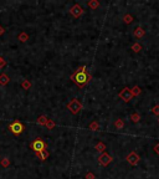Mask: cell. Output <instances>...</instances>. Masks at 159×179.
<instances>
[{
	"label": "cell",
	"mask_w": 159,
	"mask_h": 179,
	"mask_svg": "<svg viewBox=\"0 0 159 179\" xmlns=\"http://www.w3.org/2000/svg\"><path fill=\"white\" fill-rule=\"evenodd\" d=\"M92 76L87 72V69L86 66H81L75 74L71 75V80L77 85L80 88H83L88 82L91 81Z\"/></svg>",
	"instance_id": "1"
},
{
	"label": "cell",
	"mask_w": 159,
	"mask_h": 179,
	"mask_svg": "<svg viewBox=\"0 0 159 179\" xmlns=\"http://www.w3.org/2000/svg\"><path fill=\"white\" fill-rule=\"evenodd\" d=\"M30 148L32 149V151L35 153H40V152H42L45 151L46 148H47V143H46L45 141H42V138H36L35 141H32L30 143Z\"/></svg>",
	"instance_id": "2"
},
{
	"label": "cell",
	"mask_w": 159,
	"mask_h": 179,
	"mask_svg": "<svg viewBox=\"0 0 159 179\" xmlns=\"http://www.w3.org/2000/svg\"><path fill=\"white\" fill-rule=\"evenodd\" d=\"M8 128H9L10 132L13 133V134H15V136H19V134H21V133H22V131L25 129L24 124H22L20 121H17V119H16V121H14L13 123H10Z\"/></svg>",
	"instance_id": "3"
},
{
	"label": "cell",
	"mask_w": 159,
	"mask_h": 179,
	"mask_svg": "<svg viewBox=\"0 0 159 179\" xmlns=\"http://www.w3.org/2000/svg\"><path fill=\"white\" fill-rule=\"evenodd\" d=\"M67 108L70 110V112H71L72 115H77V113L82 110V105H81V102L77 98H72L67 103Z\"/></svg>",
	"instance_id": "4"
},
{
	"label": "cell",
	"mask_w": 159,
	"mask_h": 179,
	"mask_svg": "<svg viewBox=\"0 0 159 179\" xmlns=\"http://www.w3.org/2000/svg\"><path fill=\"white\" fill-rule=\"evenodd\" d=\"M118 96L122 101H124L126 103L128 102H131V101L133 100V93H132V90L129 88V87H124V88H122V91L118 93Z\"/></svg>",
	"instance_id": "5"
},
{
	"label": "cell",
	"mask_w": 159,
	"mask_h": 179,
	"mask_svg": "<svg viewBox=\"0 0 159 179\" xmlns=\"http://www.w3.org/2000/svg\"><path fill=\"white\" fill-rule=\"evenodd\" d=\"M83 9H82V6L80 4H75L73 6H71V9H70V14H71L73 17H80L82 14H83Z\"/></svg>",
	"instance_id": "6"
},
{
	"label": "cell",
	"mask_w": 159,
	"mask_h": 179,
	"mask_svg": "<svg viewBox=\"0 0 159 179\" xmlns=\"http://www.w3.org/2000/svg\"><path fill=\"white\" fill-rule=\"evenodd\" d=\"M126 159H127V162L131 164V165H137V164L139 163V160H140V157H139L135 152H131V153H129L128 156H127Z\"/></svg>",
	"instance_id": "7"
},
{
	"label": "cell",
	"mask_w": 159,
	"mask_h": 179,
	"mask_svg": "<svg viewBox=\"0 0 159 179\" xmlns=\"http://www.w3.org/2000/svg\"><path fill=\"white\" fill-rule=\"evenodd\" d=\"M111 162H112V157L109 156L108 153H106V152L102 153L101 156L98 157V163L101 164V165H103V167H107Z\"/></svg>",
	"instance_id": "8"
},
{
	"label": "cell",
	"mask_w": 159,
	"mask_h": 179,
	"mask_svg": "<svg viewBox=\"0 0 159 179\" xmlns=\"http://www.w3.org/2000/svg\"><path fill=\"white\" fill-rule=\"evenodd\" d=\"M133 35H134V36L137 38V39H142V38L144 36V35H145V31H144V29H142V27H140V26H138L137 29L134 30Z\"/></svg>",
	"instance_id": "9"
},
{
	"label": "cell",
	"mask_w": 159,
	"mask_h": 179,
	"mask_svg": "<svg viewBox=\"0 0 159 179\" xmlns=\"http://www.w3.org/2000/svg\"><path fill=\"white\" fill-rule=\"evenodd\" d=\"M49 156H50V153H49L47 149H45V151L40 152V153H36V157L39 159H41V160H46V159L49 158Z\"/></svg>",
	"instance_id": "10"
},
{
	"label": "cell",
	"mask_w": 159,
	"mask_h": 179,
	"mask_svg": "<svg viewBox=\"0 0 159 179\" xmlns=\"http://www.w3.org/2000/svg\"><path fill=\"white\" fill-rule=\"evenodd\" d=\"M9 82H10V77L6 74H1V75H0V85L5 86V85H8Z\"/></svg>",
	"instance_id": "11"
},
{
	"label": "cell",
	"mask_w": 159,
	"mask_h": 179,
	"mask_svg": "<svg viewBox=\"0 0 159 179\" xmlns=\"http://www.w3.org/2000/svg\"><path fill=\"white\" fill-rule=\"evenodd\" d=\"M88 5V8L92 9V10H96L97 8H99V1L98 0H90V1L87 3Z\"/></svg>",
	"instance_id": "12"
},
{
	"label": "cell",
	"mask_w": 159,
	"mask_h": 179,
	"mask_svg": "<svg viewBox=\"0 0 159 179\" xmlns=\"http://www.w3.org/2000/svg\"><path fill=\"white\" fill-rule=\"evenodd\" d=\"M47 121H49V118L46 117V116H40V117L36 119V123L40 124V126H46Z\"/></svg>",
	"instance_id": "13"
},
{
	"label": "cell",
	"mask_w": 159,
	"mask_h": 179,
	"mask_svg": "<svg viewBox=\"0 0 159 179\" xmlns=\"http://www.w3.org/2000/svg\"><path fill=\"white\" fill-rule=\"evenodd\" d=\"M95 149H96V151H98V152L104 153V151H106V144H104L103 142H98L97 144L95 146Z\"/></svg>",
	"instance_id": "14"
},
{
	"label": "cell",
	"mask_w": 159,
	"mask_h": 179,
	"mask_svg": "<svg viewBox=\"0 0 159 179\" xmlns=\"http://www.w3.org/2000/svg\"><path fill=\"white\" fill-rule=\"evenodd\" d=\"M114 127L117 129H122L123 127H124V122H123V119H121V118L117 119V121L114 122Z\"/></svg>",
	"instance_id": "15"
},
{
	"label": "cell",
	"mask_w": 159,
	"mask_h": 179,
	"mask_svg": "<svg viewBox=\"0 0 159 179\" xmlns=\"http://www.w3.org/2000/svg\"><path fill=\"white\" fill-rule=\"evenodd\" d=\"M88 128H90L91 131H99V124H98V122L93 121V122H91V123H90V126H88Z\"/></svg>",
	"instance_id": "16"
},
{
	"label": "cell",
	"mask_w": 159,
	"mask_h": 179,
	"mask_svg": "<svg viewBox=\"0 0 159 179\" xmlns=\"http://www.w3.org/2000/svg\"><path fill=\"white\" fill-rule=\"evenodd\" d=\"M17 39H19L21 43H25V41H27L29 40V35L26 34V32H20L19 34V36H17Z\"/></svg>",
	"instance_id": "17"
},
{
	"label": "cell",
	"mask_w": 159,
	"mask_h": 179,
	"mask_svg": "<svg viewBox=\"0 0 159 179\" xmlns=\"http://www.w3.org/2000/svg\"><path fill=\"white\" fill-rule=\"evenodd\" d=\"M139 119H140V116H139V113L134 112V113H132V115H131V121H132V122L137 123V122H139Z\"/></svg>",
	"instance_id": "18"
},
{
	"label": "cell",
	"mask_w": 159,
	"mask_h": 179,
	"mask_svg": "<svg viewBox=\"0 0 159 179\" xmlns=\"http://www.w3.org/2000/svg\"><path fill=\"white\" fill-rule=\"evenodd\" d=\"M132 90V93H133V96H139L140 95V92H142V90H140L138 86H134L133 88H131Z\"/></svg>",
	"instance_id": "19"
},
{
	"label": "cell",
	"mask_w": 159,
	"mask_h": 179,
	"mask_svg": "<svg viewBox=\"0 0 159 179\" xmlns=\"http://www.w3.org/2000/svg\"><path fill=\"white\" fill-rule=\"evenodd\" d=\"M123 21H124L126 24H131L133 21V16L129 15V14H126L124 16H123Z\"/></svg>",
	"instance_id": "20"
},
{
	"label": "cell",
	"mask_w": 159,
	"mask_h": 179,
	"mask_svg": "<svg viewBox=\"0 0 159 179\" xmlns=\"http://www.w3.org/2000/svg\"><path fill=\"white\" fill-rule=\"evenodd\" d=\"M132 50H133L134 52H139L140 50H142V45L138 44V43H135V44L132 45Z\"/></svg>",
	"instance_id": "21"
},
{
	"label": "cell",
	"mask_w": 159,
	"mask_h": 179,
	"mask_svg": "<svg viewBox=\"0 0 159 179\" xmlns=\"http://www.w3.org/2000/svg\"><path fill=\"white\" fill-rule=\"evenodd\" d=\"M21 87L24 88V90H30V87H31V82L29 81V80H25L24 82L21 83Z\"/></svg>",
	"instance_id": "22"
},
{
	"label": "cell",
	"mask_w": 159,
	"mask_h": 179,
	"mask_svg": "<svg viewBox=\"0 0 159 179\" xmlns=\"http://www.w3.org/2000/svg\"><path fill=\"white\" fill-rule=\"evenodd\" d=\"M54 127H55V122L52 121V119H50V118H49L47 123H46V128H47V129H52Z\"/></svg>",
	"instance_id": "23"
},
{
	"label": "cell",
	"mask_w": 159,
	"mask_h": 179,
	"mask_svg": "<svg viewBox=\"0 0 159 179\" xmlns=\"http://www.w3.org/2000/svg\"><path fill=\"white\" fill-rule=\"evenodd\" d=\"M10 165V160L8 158H3L1 159V167H4V168H6V167Z\"/></svg>",
	"instance_id": "24"
},
{
	"label": "cell",
	"mask_w": 159,
	"mask_h": 179,
	"mask_svg": "<svg viewBox=\"0 0 159 179\" xmlns=\"http://www.w3.org/2000/svg\"><path fill=\"white\" fill-rule=\"evenodd\" d=\"M152 113L155 116H159V105H155L154 107L152 108Z\"/></svg>",
	"instance_id": "25"
},
{
	"label": "cell",
	"mask_w": 159,
	"mask_h": 179,
	"mask_svg": "<svg viewBox=\"0 0 159 179\" xmlns=\"http://www.w3.org/2000/svg\"><path fill=\"white\" fill-rule=\"evenodd\" d=\"M86 179H96V177H95V174H93V173L88 172L87 174H86Z\"/></svg>",
	"instance_id": "26"
},
{
	"label": "cell",
	"mask_w": 159,
	"mask_h": 179,
	"mask_svg": "<svg viewBox=\"0 0 159 179\" xmlns=\"http://www.w3.org/2000/svg\"><path fill=\"white\" fill-rule=\"evenodd\" d=\"M5 66H6V61L0 56V67H5Z\"/></svg>",
	"instance_id": "27"
},
{
	"label": "cell",
	"mask_w": 159,
	"mask_h": 179,
	"mask_svg": "<svg viewBox=\"0 0 159 179\" xmlns=\"http://www.w3.org/2000/svg\"><path fill=\"white\" fill-rule=\"evenodd\" d=\"M154 152L159 156V143H157V144L154 146Z\"/></svg>",
	"instance_id": "28"
},
{
	"label": "cell",
	"mask_w": 159,
	"mask_h": 179,
	"mask_svg": "<svg viewBox=\"0 0 159 179\" xmlns=\"http://www.w3.org/2000/svg\"><path fill=\"white\" fill-rule=\"evenodd\" d=\"M5 32V29L3 27V26H0V36H1V35Z\"/></svg>",
	"instance_id": "29"
},
{
	"label": "cell",
	"mask_w": 159,
	"mask_h": 179,
	"mask_svg": "<svg viewBox=\"0 0 159 179\" xmlns=\"http://www.w3.org/2000/svg\"><path fill=\"white\" fill-rule=\"evenodd\" d=\"M158 122H159V118H158Z\"/></svg>",
	"instance_id": "30"
}]
</instances>
